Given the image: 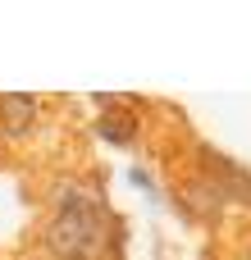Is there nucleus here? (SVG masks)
I'll use <instances>...</instances> for the list:
<instances>
[{
  "mask_svg": "<svg viewBox=\"0 0 251 260\" xmlns=\"http://www.w3.org/2000/svg\"><path fill=\"white\" fill-rule=\"evenodd\" d=\"M105 242L114 247V224H110L105 206L73 197V192H64V201L55 206V215L41 229V247L50 260H96Z\"/></svg>",
  "mask_w": 251,
  "mask_h": 260,
  "instance_id": "obj_1",
  "label": "nucleus"
},
{
  "mask_svg": "<svg viewBox=\"0 0 251 260\" xmlns=\"http://www.w3.org/2000/svg\"><path fill=\"white\" fill-rule=\"evenodd\" d=\"M201 160L215 169V174H206V178L224 192V201H242V206H251V174L242 169V165H233V160L219 155V151H201Z\"/></svg>",
  "mask_w": 251,
  "mask_h": 260,
  "instance_id": "obj_2",
  "label": "nucleus"
},
{
  "mask_svg": "<svg viewBox=\"0 0 251 260\" xmlns=\"http://www.w3.org/2000/svg\"><path fill=\"white\" fill-rule=\"evenodd\" d=\"M37 123V96L32 91H5L0 96V128L5 137H23Z\"/></svg>",
  "mask_w": 251,
  "mask_h": 260,
  "instance_id": "obj_3",
  "label": "nucleus"
},
{
  "mask_svg": "<svg viewBox=\"0 0 251 260\" xmlns=\"http://www.w3.org/2000/svg\"><path fill=\"white\" fill-rule=\"evenodd\" d=\"M183 206H187L192 215H206V219H215V215H219L229 201H224V192H219V187H215V183L201 174V178H197V183L183 192Z\"/></svg>",
  "mask_w": 251,
  "mask_h": 260,
  "instance_id": "obj_4",
  "label": "nucleus"
},
{
  "mask_svg": "<svg viewBox=\"0 0 251 260\" xmlns=\"http://www.w3.org/2000/svg\"><path fill=\"white\" fill-rule=\"evenodd\" d=\"M96 137H105L110 146H133L137 142V119L123 114V110H105L96 119Z\"/></svg>",
  "mask_w": 251,
  "mask_h": 260,
  "instance_id": "obj_5",
  "label": "nucleus"
},
{
  "mask_svg": "<svg viewBox=\"0 0 251 260\" xmlns=\"http://www.w3.org/2000/svg\"><path fill=\"white\" fill-rule=\"evenodd\" d=\"M247 260H251V251H247Z\"/></svg>",
  "mask_w": 251,
  "mask_h": 260,
  "instance_id": "obj_6",
  "label": "nucleus"
}]
</instances>
